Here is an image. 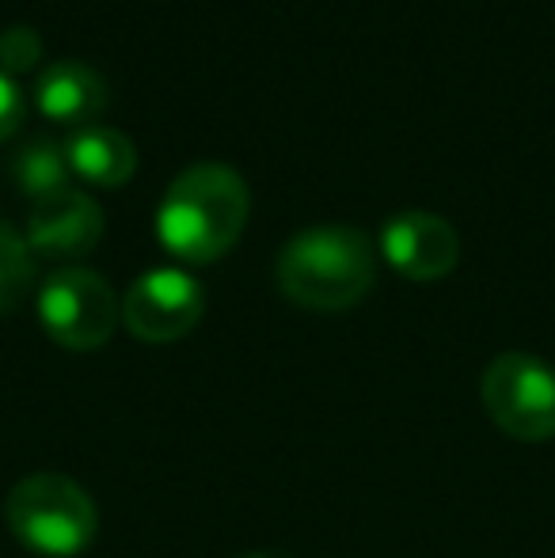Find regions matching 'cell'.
Listing matches in <instances>:
<instances>
[{
    "instance_id": "cell-4",
    "label": "cell",
    "mask_w": 555,
    "mask_h": 558,
    "mask_svg": "<svg viewBox=\"0 0 555 558\" xmlns=\"http://www.w3.org/2000/svg\"><path fill=\"white\" fill-rule=\"evenodd\" d=\"M483 411L514 441L555 437V368L533 353H498L480 376Z\"/></svg>"
},
{
    "instance_id": "cell-7",
    "label": "cell",
    "mask_w": 555,
    "mask_h": 558,
    "mask_svg": "<svg viewBox=\"0 0 555 558\" xmlns=\"http://www.w3.org/2000/svg\"><path fill=\"white\" fill-rule=\"evenodd\" d=\"M27 243L35 255L46 258H81L104 235V209L88 191L58 186L35 198L27 214Z\"/></svg>"
},
{
    "instance_id": "cell-15",
    "label": "cell",
    "mask_w": 555,
    "mask_h": 558,
    "mask_svg": "<svg viewBox=\"0 0 555 558\" xmlns=\"http://www.w3.org/2000/svg\"><path fill=\"white\" fill-rule=\"evenodd\" d=\"M240 558H281V555H270V551H252V555H240Z\"/></svg>"
},
{
    "instance_id": "cell-2",
    "label": "cell",
    "mask_w": 555,
    "mask_h": 558,
    "mask_svg": "<svg viewBox=\"0 0 555 558\" xmlns=\"http://www.w3.org/2000/svg\"><path fill=\"white\" fill-rule=\"evenodd\" d=\"M275 278L281 293L301 308L342 312L370 293L377 255L362 228L309 225L281 243Z\"/></svg>"
},
{
    "instance_id": "cell-10",
    "label": "cell",
    "mask_w": 555,
    "mask_h": 558,
    "mask_svg": "<svg viewBox=\"0 0 555 558\" xmlns=\"http://www.w3.org/2000/svg\"><path fill=\"white\" fill-rule=\"evenodd\" d=\"M65 156H69V171L88 183H104L114 186L122 179L134 175L137 168V148L134 141L126 137L114 125H99L88 122L65 141Z\"/></svg>"
},
{
    "instance_id": "cell-14",
    "label": "cell",
    "mask_w": 555,
    "mask_h": 558,
    "mask_svg": "<svg viewBox=\"0 0 555 558\" xmlns=\"http://www.w3.org/2000/svg\"><path fill=\"white\" fill-rule=\"evenodd\" d=\"M27 118V92L15 84L12 73L0 69V141L12 137Z\"/></svg>"
},
{
    "instance_id": "cell-11",
    "label": "cell",
    "mask_w": 555,
    "mask_h": 558,
    "mask_svg": "<svg viewBox=\"0 0 555 558\" xmlns=\"http://www.w3.org/2000/svg\"><path fill=\"white\" fill-rule=\"evenodd\" d=\"M15 186L27 191L31 198H43V194L69 186V156H65V141H53L50 133H35V137L20 141L8 160Z\"/></svg>"
},
{
    "instance_id": "cell-3",
    "label": "cell",
    "mask_w": 555,
    "mask_h": 558,
    "mask_svg": "<svg viewBox=\"0 0 555 558\" xmlns=\"http://www.w3.org/2000/svg\"><path fill=\"white\" fill-rule=\"evenodd\" d=\"M4 521L27 551L43 558H76L99 532V509L76 478L35 471L4 498Z\"/></svg>"
},
{
    "instance_id": "cell-1",
    "label": "cell",
    "mask_w": 555,
    "mask_h": 558,
    "mask_svg": "<svg viewBox=\"0 0 555 558\" xmlns=\"http://www.w3.org/2000/svg\"><path fill=\"white\" fill-rule=\"evenodd\" d=\"M252 214L244 175L225 160L186 163L156 206V235L183 263H214L240 240Z\"/></svg>"
},
{
    "instance_id": "cell-9",
    "label": "cell",
    "mask_w": 555,
    "mask_h": 558,
    "mask_svg": "<svg viewBox=\"0 0 555 558\" xmlns=\"http://www.w3.org/2000/svg\"><path fill=\"white\" fill-rule=\"evenodd\" d=\"M31 99L53 122H88L107 107V76L81 58H58L35 76Z\"/></svg>"
},
{
    "instance_id": "cell-8",
    "label": "cell",
    "mask_w": 555,
    "mask_h": 558,
    "mask_svg": "<svg viewBox=\"0 0 555 558\" xmlns=\"http://www.w3.org/2000/svg\"><path fill=\"white\" fill-rule=\"evenodd\" d=\"M381 251L400 274L415 281H434L457 266L460 235L442 214L430 209H403L381 228Z\"/></svg>"
},
{
    "instance_id": "cell-6",
    "label": "cell",
    "mask_w": 555,
    "mask_h": 558,
    "mask_svg": "<svg viewBox=\"0 0 555 558\" xmlns=\"http://www.w3.org/2000/svg\"><path fill=\"white\" fill-rule=\"evenodd\" d=\"M206 312V293L198 278L179 266H153L122 296V324L141 342H176L191 335Z\"/></svg>"
},
{
    "instance_id": "cell-5",
    "label": "cell",
    "mask_w": 555,
    "mask_h": 558,
    "mask_svg": "<svg viewBox=\"0 0 555 558\" xmlns=\"http://www.w3.org/2000/svg\"><path fill=\"white\" fill-rule=\"evenodd\" d=\"M38 319L65 350H99L122 319V301L111 281L88 266H61L38 289Z\"/></svg>"
},
{
    "instance_id": "cell-12",
    "label": "cell",
    "mask_w": 555,
    "mask_h": 558,
    "mask_svg": "<svg viewBox=\"0 0 555 558\" xmlns=\"http://www.w3.org/2000/svg\"><path fill=\"white\" fill-rule=\"evenodd\" d=\"M35 286V251L27 235L0 217V316L20 308Z\"/></svg>"
},
{
    "instance_id": "cell-13",
    "label": "cell",
    "mask_w": 555,
    "mask_h": 558,
    "mask_svg": "<svg viewBox=\"0 0 555 558\" xmlns=\"http://www.w3.org/2000/svg\"><path fill=\"white\" fill-rule=\"evenodd\" d=\"M43 53V35L31 23H12L0 31V69L4 73H23L31 69Z\"/></svg>"
}]
</instances>
